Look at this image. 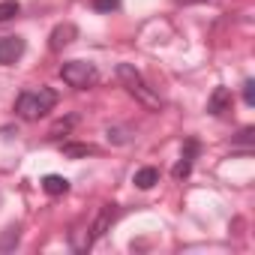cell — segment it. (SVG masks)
I'll return each instance as SVG.
<instances>
[{
	"label": "cell",
	"instance_id": "e0dca14e",
	"mask_svg": "<svg viewBox=\"0 0 255 255\" xmlns=\"http://www.w3.org/2000/svg\"><path fill=\"white\" fill-rule=\"evenodd\" d=\"M72 123H75V117H69L66 123H57V126H54V129H51V138H60V132H66V129H69V126H72Z\"/></svg>",
	"mask_w": 255,
	"mask_h": 255
},
{
	"label": "cell",
	"instance_id": "ba28073f",
	"mask_svg": "<svg viewBox=\"0 0 255 255\" xmlns=\"http://www.w3.org/2000/svg\"><path fill=\"white\" fill-rule=\"evenodd\" d=\"M114 219H117V207L114 204H105L102 210H99V216H96V222L90 225L93 228V237H102L111 225H114Z\"/></svg>",
	"mask_w": 255,
	"mask_h": 255
},
{
	"label": "cell",
	"instance_id": "9a60e30c",
	"mask_svg": "<svg viewBox=\"0 0 255 255\" xmlns=\"http://www.w3.org/2000/svg\"><path fill=\"white\" fill-rule=\"evenodd\" d=\"M243 102H246L249 108L255 105V81H252V78H249V81H243Z\"/></svg>",
	"mask_w": 255,
	"mask_h": 255
},
{
	"label": "cell",
	"instance_id": "3957f363",
	"mask_svg": "<svg viewBox=\"0 0 255 255\" xmlns=\"http://www.w3.org/2000/svg\"><path fill=\"white\" fill-rule=\"evenodd\" d=\"M60 78L75 90H87L99 81V69L93 63H84V60H66L60 66Z\"/></svg>",
	"mask_w": 255,
	"mask_h": 255
},
{
	"label": "cell",
	"instance_id": "30bf717a",
	"mask_svg": "<svg viewBox=\"0 0 255 255\" xmlns=\"http://www.w3.org/2000/svg\"><path fill=\"white\" fill-rule=\"evenodd\" d=\"M42 189H45L48 195H66V192H69V180L60 177V174H45V177H42Z\"/></svg>",
	"mask_w": 255,
	"mask_h": 255
},
{
	"label": "cell",
	"instance_id": "6da1fadb",
	"mask_svg": "<svg viewBox=\"0 0 255 255\" xmlns=\"http://www.w3.org/2000/svg\"><path fill=\"white\" fill-rule=\"evenodd\" d=\"M117 78H120V84L126 87V90H129L144 108H150V111H159L162 108V99H159V93L144 81V75L132 66V63H120L117 66Z\"/></svg>",
	"mask_w": 255,
	"mask_h": 255
},
{
	"label": "cell",
	"instance_id": "5bb4252c",
	"mask_svg": "<svg viewBox=\"0 0 255 255\" xmlns=\"http://www.w3.org/2000/svg\"><path fill=\"white\" fill-rule=\"evenodd\" d=\"M120 6V0H93V9L96 12H114Z\"/></svg>",
	"mask_w": 255,
	"mask_h": 255
},
{
	"label": "cell",
	"instance_id": "7c38bea8",
	"mask_svg": "<svg viewBox=\"0 0 255 255\" xmlns=\"http://www.w3.org/2000/svg\"><path fill=\"white\" fill-rule=\"evenodd\" d=\"M96 147L93 144H63V156L69 159H81V156H93Z\"/></svg>",
	"mask_w": 255,
	"mask_h": 255
},
{
	"label": "cell",
	"instance_id": "5b68a950",
	"mask_svg": "<svg viewBox=\"0 0 255 255\" xmlns=\"http://www.w3.org/2000/svg\"><path fill=\"white\" fill-rule=\"evenodd\" d=\"M24 39L21 36H3L0 39V66H12L15 60H21L24 54Z\"/></svg>",
	"mask_w": 255,
	"mask_h": 255
},
{
	"label": "cell",
	"instance_id": "8992f818",
	"mask_svg": "<svg viewBox=\"0 0 255 255\" xmlns=\"http://www.w3.org/2000/svg\"><path fill=\"white\" fill-rule=\"evenodd\" d=\"M207 111L213 117H222L225 111H231V90L228 87H216L210 93V99H207Z\"/></svg>",
	"mask_w": 255,
	"mask_h": 255
},
{
	"label": "cell",
	"instance_id": "7a4b0ae2",
	"mask_svg": "<svg viewBox=\"0 0 255 255\" xmlns=\"http://www.w3.org/2000/svg\"><path fill=\"white\" fill-rule=\"evenodd\" d=\"M57 105V93L51 87H39V90H21L15 99V114L21 120H39L45 117L51 108Z\"/></svg>",
	"mask_w": 255,
	"mask_h": 255
},
{
	"label": "cell",
	"instance_id": "8fae6325",
	"mask_svg": "<svg viewBox=\"0 0 255 255\" xmlns=\"http://www.w3.org/2000/svg\"><path fill=\"white\" fill-rule=\"evenodd\" d=\"M132 183H135L138 189H153V186L159 183V171L150 168V165H147V168H138L135 177H132Z\"/></svg>",
	"mask_w": 255,
	"mask_h": 255
},
{
	"label": "cell",
	"instance_id": "277c9868",
	"mask_svg": "<svg viewBox=\"0 0 255 255\" xmlns=\"http://www.w3.org/2000/svg\"><path fill=\"white\" fill-rule=\"evenodd\" d=\"M198 150H201V144H198L195 138H186V144H183V153H180V162H177V165L171 168L174 180H186V177L192 174V162H195Z\"/></svg>",
	"mask_w": 255,
	"mask_h": 255
},
{
	"label": "cell",
	"instance_id": "2e32d148",
	"mask_svg": "<svg viewBox=\"0 0 255 255\" xmlns=\"http://www.w3.org/2000/svg\"><path fill=\"white\" fill-rule=\"evenodd\" d=\"M12 243H18V228H6V240H0V249H9Z\"/></svg>",
	"mask_w": 255,
	"mask_h": 255
},
{
	"label": "cell",
	"instance_id": "9c48e42d",
	"mask_svg": "<svg viewBox=\"0 0 255 255\" xmlns=\"http://www.w3.org/2000/svg\"><path fill=\"white\" fill-rule=\"evenodd\" d=\"M93 228L87 225V228H75V231H69V246L75 249V252H87L90 246H93Z\"/></svg>",
	"mask_w": 255,
	"mask_h": 255
},
{
	"label": "cell",
	"instance_id": "4fadbf2b",
	"mask_svg": "<svg viewBox=\"0 0 255 255\" xmlns=\"http://www.w3.org/2000/svg\"><path fill=\"white\" fill-rule=\"evenodd\" d=\"M18 12H21L18 0H0V24H3V21H12Z\"/></svg>",
	"mask_w": 255,
	"mask_h": 255
},
{
	"label": "cell",
	"instance_id": "52a82bcc",
	"mask_svg": "<svg viewBox=\"0 0 255 255\" xmlns=\"http://www.w3.org/2000/svg\"><path fill=\"white\" fill-rule=\"evenodd\" d=\"M75 36H78V27L75 24H57L54 30H51V51H60V48H66L69 42H75Z\"/></svg>",
	"mask_w": 255,
	"mask_h": 255
},
{
	"label": "cell",
	"instance_id": "d6986e66",
	"mask_svg": "<svg viewBox=\"0 0 255 255\" xmlns=\"http://www.w3.org/2000/svg\"><path fill=\"white\" fill-rule=\"evenodd\" d=\"M174 3H180V6H192V3H204V0H174Z\"/></svg>",
	"mask_w": 255,
	"mask_h": 255
},
{
	"label": "cell",
	"instance_id": "ac0fdd59",
	"mask_svg": "<svg viewBox=\"0 0 255 255\" xmlns=\"http://www.w3.org/2000/svg\"><path fill=\"white\" fill-rule=\"evenodd\" d=\"M240 141L249 144V141H252V129H243V132H240Z\"/></svg>",
	"mask_w": 255,
	"mask_h": 255
}]
</instances>
